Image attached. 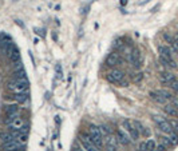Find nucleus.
I'll return each instance as SVG.
<instances>
[{
  "instance_id": "1",
  "label": "nucleus",
  "mask_w": 178,
  "mask_h": 151,
  "mask_svg": "<svg viewBox=\"0 0 178 151\" xmlns=\"http://www.w3.org/2000/svg\"><path fill=\"white\" fill-rule=\"evenodd\" d=\"M106 80L109 83H113V84H117V86H121V87H127L129 86V80L126 79V75L122 70H118V68H114L111 70L110 72L106 75Z\"/></svg>"
},
{
  "instance_id": "2",
  "label": "nucleus",
  "mask_w": 178,
  "mask_h": 151,
  "mask_svg": "<svg viewBox=\"0 0 178 151\" xmlns=\"http://www.w3.org/2000/svg\"><path fill=\"white\" fill-rule=\"evenodd\" d=\"M8 88L12 91V92H24V91H28V87H30V83L27 79H15V78H11L8 80Z\"/></svg>"
},
{
  "instance_id": "3",
  "label": "nucleus",
  "mask_w": 178,
  "mask_h": 151,
  "mask_svg": "<svg viewBox=\"0 0 178 151\" xmlns=\"http://www.w3.org/2000/svg\"><path fill=\"white\" fill-rule=\"evenodd\" d=\"M87 134L90 136V139L94 142V143L98 146L99 149L103 147L105 142H103V136H102V132H101V128L95 126V124H90L88 126V130H87Z\"/></svg>"
},
{
  "instance_id": "4",
  "label": "nucleus",
  "mask_w": 178,
  "mask_h": 151,
  "mask_svg": "<svg viewBox=\"0 0 178 151\" xmlns=\"http://www.w3.org/2000/svg\"><path fill=\"white\" fill-rule=\"evenodd\" d=\"M153 121H154L155 124H157V127L159 128V131L163 132V134L169 135V134H171V132H173L171 124H170V122H169L166 118L161 117V115H153Z\"/></svg>"
},
{
  "instance_id": "5",
  "label": "nucleus",
  "mask_w": 178,
  "mask_h": 151,
  "mask_svg": "<svg viewBox=\"0 0 178 151\" xmlns=\"http://www.w3.org/2000/svg\"><path fill=\"white\" fill-rule=\"evenodd\" d=\"M127 60L131 63V66L134 67L135 70H139L143 64V56H142L141 51L138 48H133V50L129 52L127 55Z\"/></svg>"
},
{
  "instance_id": "6",
  "label": "nucleus",
  "mask_w": 178,
  "mask_h": 151,
  "mask_svg": "<svg viewBox=\"0 0 178 151\" xmlns=\"http://www.w3.org/2000/svg\"><path fill=\"white\" fill-rule=\"evenodd\" d=\"M78 139H79V143L82 144V147L86 151H102V149H99L94 142L90 139V136H88L87 132H82V134H79Z\"/></svg>"
},
{
  "instance_id": "7",
  "label": "nucleus",
  "mask_w": 178,
  "mask_h": 151,
  "mask_svg": "<svg viewBox=\"0 0 178 151\" xmlns=\"http://www.w3.org/2000/svg\"><path fill=\"white\" fill-rule=\"evenodd\" d=\"M122 126H123V130L127 132L129 135H130L131 140H138L139 139V131L137 130V127L134 126V123H133V121H123L122 122Z\"/></svg>"
},
{
  "instance_id": "8",
  "label": "nucleus",
  "mask_w": 178,
  "mask_h": 151,
  "mask_svg": "<svg viewBox=\"0 0 178 151\" xmlns=\"http://www.w3.org/2000/svg\"><path fill=\"white\" fill-rule=\"evenodd\" d=\"M118 139L117 136L113 135V134H109L106 135V139H105V147H106V151H118L119 147H118Z\"/></svg>"
},
{
  "instance_id": "9",
  "label": "nucleus",
  "mask_w": 178,
  "mask_h": 151,
  "mask_svg": "<svg viewBox=\"0 0 178 151\" xmlns=\"http://www.w3.org/2000/svg\"><path fill=\"white\" fill-rule=\"evenodd\" d=\"M121 63H122V57L118 51L111 52L107 56V59H106V66H107V67H115V66H118Z\"/></svg>"
},
{
  "instance_id": "10",
  "label": "nucleus",
  "mask_w": 178,
  "mask_h": 151,
  "mask_svg": "<svg viewBox=\"0 0 178 151\" xmlns=\"http://www.w3.org/2000/svg\"><path fill=\"white\" fill-rule=\"evenodd\" d=\"M115 136H117V139H118L119 143L123 144V146H129V144L131 143L130 135H129L127 132L123 130V128H118L117 132H115Z\"/></svg>"
},
{
  "instance_id": "11",
  "label": "nucleus",
  "mask_w": 178,
  "mask_h": 151,
  "mask_svg": "<svg viewBox=\"0 0 178 151\" xmlns=\"http://www.w3.org/2000/svg\"><path fill=\"white\" fill-rule=\"evenodd\" d=\"M8 98H11V99L15 100L16 103L23 104V103H26V102H28L30 94H28V91H24V92H14V94L8 95Z\"/></svg>"
},
{
  "instance_id": "12",
  "label": "nucleus",
  "mask_w": 178,
  "mask_h": 151,
  "mask_svg": "<svg viewBox=\"0 0 178 151\" xmlns=\"http://www.w3.org/2000/svg\"><path fill=\"white\" fill-rule=\"evenodd\" d=\"M158 78H159V80H161V83L165 84V86H167L169 83L176 80V75L170 72V71H162V72H159Z\"/></svg>"
},
{
  "instance_id": "13",
  "label": "nucleus",
  "mask_w": 178,
  "mask_h": 151,
  "mask_svg": "<svg viewBox=\"0 0 178 151\" xmlns=\"http://www.w3.org/2000/svg\"><path fill=\"white\" fill-rule=\"evenodd\" d=\"M158 60H159V63L166 68H170V70H177L178 68V64H177V62L174 59H167V57H163V56L159 55Z\"/></svg>"
},
{
  "instance_id": "14",
  "label": "nucleus",
  "mask_w": 178,
  "mask_h": 151,
  "mask_svg": "<svg viewBox=\"0 0 178 151\" xmlns=\"http://www.w3.org/2000/svg\"><path fill=\"white\" fill-rule=\"evenodd\" d=\"M163 111H165V114L169 115V117L177 118V119H178V107H176V106L173 104V103H170V104H165Z\"/></svg>"
},
{
  "instance_id": "15",
  "label": "nucleus",
  "mask_w": 178,
  "mask_h": 151,
  "mask_svg": "<svg viewBox=\"0 0 178 151\" xmlns=\"http://www.w3.org/2000/svg\"><path fill=\"white\" fill-rule=\"evenodd\" d=\"M158 52L159 55L163 57H167V59H174L173 57V51L169 46H158Z\"/></svg>"
},
{
  "instance_id": "16",
  "label": "nucleus",
  "mask_w": 178,
  "mask_h": 151,
  "mask_svg": "<svg viewBox=\"0 0 178 151\" xmlns=\"http://www.w3.org/2000/svg\"><path fill=\"white\" fill-rule=\"evenodd\" d=\"M149 96H150V99L153 100V102H155V103H158V104H166V99L159 94L158 91H151L150 94H149Z\"/></svg>"
},
{
  "instance_id": "17",
  "label": "nucleus",
  "mask_w": 178,
  "mask_h": 151,
  "mask_svg": "<svg viewBox=\"0 0 178 151\" xmlns=\"http://www.w3.org/2000/svg\"><path fill=\"white\" fill-rule=\"evenodd\" d=\"M4 112L6 115H14V114H19V106L16 103H12V104H7L4 107Z\"/></svg>"
},
{
  "instance_id": "18",
  "label": "nucleus",
  "mask_w": 178,
  "mask_h": 151,
  "mask_svg": "<svg viewBox=\"0 0 178 151\" xmlns=\"http://www.w3.org/2000/svg\"><path fill=\"white\" fill-rule=\"evenodd\" d=\"M12 139H14V138H12L10 131H0V142H2V143H6V142H10Z\"/></svg>"
},
{
  "instance_id": "19",
  "label": "nucleus",
  "mask_w": 178,
  "mask_h": 151,
  "mask_svg": "<svg viewBox=\"0 0 178 151\" xmlns=\"http://www.w3.org/2000/svg\"><path fill=\"white\" fill-rule=\"evenodd\" d=\"M26 71L23 70V67L21 68H17L14 71V74H12V78H15V79H27V76H26Z\"/></svg>"
},
{
  "instance_id": "20",
  "label": "nucleus",
  "mask_w": 178,
  "mask_h": 151,
  "mask_svg": "<svg viewBox=\"0 0 178 151\" xmlns=\"http://www.w3.org/2000/svg\"><path fill=\"white\" fill-rule=\"evenodd\" d=\"M155 149H157V143L154 139L146 140V151H155Z\"/></svg>"
},
{
  "instance_id": "21",
  "label": "nucleus",
  "mask_w": 178,
  "mask_h": 151,
  "mask_svg": "<svg viewBox=\"0 0 178 151\" xmlns=\"http://www.w3.org/2000/svg\"><path fill=\"white\" fill-rule=\"evenodd\" d=\"M158 92H159V94H161V95H162V96H163V98H165V99H166L167 102H169V100L171 102L173 96H174V95H173L170 91H167V90H158Z\"/></svg>"
},
{
  "instance_id": "22",
  "label": "nucleus",
  "mask_w": 178,
  "mask_h": 151,
  "mask_svg": "<svg viewBox=\"0 0 178 151\" xmlns=\"http://www.w3.org/2000/svg\"><path fill=\"white\" fill-rule=\"evenodd\" d=\"M130 76H131V79H133V82L139 83L142 79H143V74H142V72H137V74H131Z\"/></svg>"
},
{
  "instance_id": "23",
  "label": "nucleus",
  "mask_w": 178,
  "mask_h": 151,
  "mask_svg": "<svg viewBox=\"0 0 178 151\" xmlns=\"http://www.w3.org/2000/svg\"><path fill=\"white\" fill-rule=\"evenodd\" d=\"M16 118H19V114H14V115H7V118L4 119V123H6V124H8V126H10V124H11L12 122H14Z\"/></svg>"
},
{
  "instance_id": "24",
  "label": "nucleus",
  "mask_w": 178,
  "mask_h": 151,
  "mask_svg": "<svg viewBox=\"0 0 178 151\" xmlns=\"http://www.w3.org/2000/svg\"><path fill=\"white\" fill-rule=\"evenodd\" d=\"M161 140H162V144L163 146H166V149L167 147H170V146H173L171 144V142H170V138H169V135L166 134V135H162L161 136Z\"/></svg>"
},
{
  "instance_id": "25",
  "label": "nucleus",
  "mask_w": 178,
  "mask_h": 151,
  "mask_svg": "<svg viewBox=\"0 0 178 151\" xmlns=\"http://www.w3.org/2000/svg\"><path fill=\"white\" fill-rule=\"evenodd\" d=\"M169 138H170V142H171V144H173V146L178 144V134H177V132L173 131L171 134H169Z\"/></svg>"
},
{
  "instance_id": "26",
  "label": "nucleus",
  "mask_w": 178,
  "mask_h": 151,
  "mask_svg": "<svg viewBox=\"0 0 178 151\" xmlns=\"http://www.w3.org/2000/svg\"><path fill=\"white\" fill-rule=\"evenodd\" d=\"M167 87L170 88L171 91H174V92H177V94H178V80H177V79H176V80H173L171 83H169Z\"/></svg>"
},
{
  "instance_id": "27",
  "label": "nucleus",
  "mask_w": 178,
  "mask_h": 151,
  "mask_svg": "<svg viewBox=\"0 0 178 151\" xmlns=\"http://www.w3.org/2000/svg\"><path fill=\"white\" fill-rule=\"evenodd\" d=\"M99 128H101L102 135H109V134H111V130H110V127L107 126V124H102Z\"/></svg>"
},
{
  "instance_id": "28",
  "label": "nucleus",
  "mask_w": 178,
  "mask_h": 151,
  "mask_svg": "<svg viewBox=\"0 0 178 151\" xmlns=\"http://www.w3.org/2000/svg\"><path fill=\"white\" fill-rule=\"evenodd\" d=\"M169 122H170L171 127H173V131L178 134V121H174V119H173V121H169Z\"/></svg>"
},
{
  "instance_id": "29",
  "label": "nucleus",
  "mask_w": 178,
  "mask_h": 151,
  "mask_svg": "<svg viewBox=\"0 0 178 151\" xmlns=\"http://www.w3.org/2000/svg\"><path fill=\"white\" fill-rule=\"evenodd\" d=\"M114 47L117 48L118 51H119V50H122V48H123V43H122L121 39H118V40H115V43H114Z\"/></svg>"
},
{
  "instance_id": "30",
  "label": "nucleus",
  "mask_w": 178,
  "mask_h": 151,
  "mask_svg": "<svg viewBox=\"0 0 178 151\" xmlns=\"http://www.w3.org/2000/svg\"><path fill=\"white\" fill-rule=\"evenodd\" d=\"M155 151H166V146H163L162 143L157 146V149H155Z\"/></svg>"
},
{
  "instance_id": "31",
  "label": "nucleus",
  "mask_w": 178,
  "mask_h": 151,
  "mask_svg": "<svg viewBox=\"0 0 178 151\" xmlns=\"http://www.w3.org/2000/svg\"><path fill=\"white\" fill-rule=\"evenodd\" d=\"M139 151H146V142H141L139 143Z\"/></svg>"
},
{
  "instance_id": "32",
  "label": "nucleus",
  "mask_w": 178,
  "mask_h": 151,
  "mask_svg": "<svg viewBox=\"0 0 178 151\" xmlns=\"http://www.w3.org/2000/svg\"><path fill=\"white\" fill-rule=\"evenodd\" d=\"M171 103L176 106V107H178V95L177 96H173V99H171Z\"/></svg>"
},
{
  "instance_id": "33",
  "label": "nucleus",
  "mask_w": 178,
  "mask_h": 151,
  "mask_svg": "<svg viewBox=\"0 0 178 151\" xmlns=\"http://www.w3.org/2000/svg\"><path fill=\"white\" fill-rule=\"evenodd\" d=\"M35 31H36L38 35H40L42 38H44V30H40V28H35Z\"/></svg>"
},
{
  "instance_id": "34",
  "label": "nucleus",
  "mask_w": 178,
  "mask_h": 151,
  "mask_svg": "<svg viewBox=\"0 0 178 151\" xmlns=\"http://www.w3.org/2000/svg\"><path fill=\"white\" fill-rule=\"evenodd\" d=\"M73 151H86V150H82L81 147H78V146H74V147H73Z\"/></svg>"
},
{
  "instance_id": "35",
  "label": "nucleus",
  "mask_w": 178,
  "mask_h": 151,
  "mask_svg": "<svg viewBox=\"0 0 178 151\" xmlns=\"http://www.w3.org/2000/svg\"><path fill=\"white\" fill-rule=\"evenodd\" d=\"M127 2H129V0H121V4H122V6H126Z\"/></svg>"
},
{
  "instance_id": "36",
  "label": "nucleus",
  "mask_w": 178,
  "mask_h": 151,
  "mask_svg": "<svg viewBox=\"0 0 178 151\" xmlns=\"http://www.w3.org/2000/svg\"><path fill=\"white\" fill-rule=\"evenodd\" d=\"M174 40H176V43L178 44V34H176V35H174Z\"/></svg>"
},
{
  "instance_id": "37",
  "label": "nucleus",
  "mask_w": 178,
  "mask_h": 151,
  "mask_svg": "<svg viewBox=\"0 0 178 151\" xmlns=\"http://www.w3.org/2000/svg\"><path fill=\"white\" fill-rule=\"evenodd\" d=\"M14 2H17V0H14Z\"/></svg>"
}]
</instances>
